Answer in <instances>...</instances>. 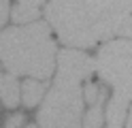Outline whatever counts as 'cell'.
<instances>
[{
	"label": "cell",
	"instance_id": "1",
	"mask_svg": "<svg viewBox=\"0 0 132 128\" xmlns=\"http://www.w3.org/2000/svg\"><path fill=\"white\" fill-rule=\"evenodd\" d=\"M96 71V58L77 49H62L57 54V77L38 111L40 128H81L83 92L79 83Z\"/></svg>",
	"mask_w": 132,
	"mask_h": 128
},
{
	"label": "cell",
	"instance_id": "2",
	"mask_svg": "<svg viewBox=\"0 0 132 128\" xmlns=\"http://www.w3.org/2000/svg\"><path fill=\"white\" fill-rule=\"evenodd\" d=\"M45 17L64 45L92 47L98 41L121 34L130 15L100 11L89 0H51Z\"/></svg>",
	"mask_w": 132,
	"mask_h": 128
},
{
	"label": "cell",
	"instance_id": "3",
	"mask_svg": "<svg viewBox=\"0 0 132 128\" xmlns=\"http://www.w3.org/2000/svg\"><path fill=\"white\" fill-rule=\"evenodd\" d=\"M0 60L13 75L49 79L55 66V43L49 21H32L0 34Z\"/></svg>",
	"mask_w": 132,
	"mask_h": 128
},
{
	"label": "cell",
	"instance_id": "4",
	"mask_svg": "<svg viewBox=\"0 0 132 128\" xmlns=\"http://www.w3.org/2000/svg\"><path fill=\"white\" fill-rule=\"evenodd\" d=\"M96 71L100 79L113 85L132 100V39L130 41H109L98 51Z\"/></svg>",
	"mask_w": 132,
	"mask_h": 128
},
{
	"label": "cell",
	"instance_id": "5",
	"mask_svg": "<svg viewBox=\"0 0 132 128\" xmlns=\"http://www.w3.org/2000/svg\"><path fill=\"white\" fill-rule=\"evenodd\" d=\"M45 0H15V6L11 9V17L15 24H32L40 13Z\"/></svg>",
	"mask_w": 132,
	"mask_h": 128
},
{
	"label": "cell",
	"instance_id": "6",
	"mask_svg": "<svg viewBox=\"0 0 132 128\" xmlns=\"http://www.w3.org/2000/svg\"><path fill=\"white\" fill-rule=\"evenodd\" d=\"M130 105V98L121 92H113V96L109 100V109H106V117H109V126L106 128H121L126 111Z\"/></svg>",
	"mask_w": 132,
	"mask_h": 128
},
{
	"label": "cell",
	"instance_id": "7",
	"mask_svg": "<svg viewBox=\"0 0 132 128\" xmlns=\"http://www.w3.org/2000/svg\"><path fill=\"white\" fill-rule=\"evenodd\" d=\"M0 100L9 109L19 105V85H17V79H15L13 73L2 75V79H0Z\"/></svg>",
	"mask_w": 132,
	"mask_h": 128
},
{
	"label": "cell",
	"instance_id": "8",
	"mask_svg": "<svg viewBox=\"0 0 132 128\" xmlns=\"http://www.w3.org/2000/svg\"><path fill=\"white\" fill-rule=\"evenodd\" d=\"M45 94V85L40 81H34V79H26V83L21 85V100L26 107H34L38 105V100L43 98Z\"/></svg>",
	"mask_w": 132,
	"mask_h": 128
},
{
	"label": "cell",
	"instance_id": "9",
	"mask_svg": "<svg viewBox=\"0 0 132 128\" xmlns=\"http://www.w3.org/2000/svg\"><path fill=\"white\" fill-rule=\"evenodd\" d=\"M104 96H106V90L100 88V98L87 111V115L83 119V128H100L102 126V100H104Z\"/></svg>",
	"mask_w": 132,
	"mask_h": 128
},
{
	"label": "cell",
	"instance_id": "10",
	"mask_svg": "<svg viewBox=\"0 0 132 128\" xmlns=\"http://www.w3.org/2000/svg\"><path fill=\"white\" fill-rule=\"evenodd\" d=\"M83 96H85V100L89 102V105H94V102L100 98V88H98L96 83H85V88H83Z\"/></svg>",
	"mask_w": 132,
	"mask_h": 128
},
{
	"label": "cell",
	"instance_id": "11",
	"mask_svg": "<svg viewBox=\"0 0 132 128\" xmlns=\"http://www.w3.org/2000/svg\"><path fill=\"white\" fill-rule=\"evenodd\" d=\"M6 17H9V4H6V0H0V28L6 21Z\"/></svg>",
	"mask_w": 132,
	"mask_h": 128
},
{
	"label": "cell",
	"instance_id": "12",
	"mask_svg": "<svg viewBox=\"0 0 132 128\" xmlns=\"http://www.w3.org/2000/svg\"><path fill=\"white\" fill-rule=\"evenodd\" d=\"M21 122H23V117H21V115L9 117V119H6V124H4V128H17V126H19Z\"/></svg>",
	"mask_w": 132,
	"mask_h": 128
},
{
	"label": "cell",
	"instance_id": "13",
	"mask_svg": "<svg viewBox=\"0 0 132 128\" xmlns=\"http://www.w3.org/2000/svg\"><path fill=\"white\" fill-rule=\"evenodd\" d=\"M121 36H128V39H132V15L128 17L126 26H123V28H121Z\"/></svg>",
	"mask_w": 132,
	"mask_h": 128
},
{
	"label": "cell",
	"instance_id": "14",
	"mask_svg": "<svg viewBox=\"0 0 132 128\" xmlns=\"http://www.w3.org/2000/svg\"><path fill=\"white\" fill-rule=\"evenodd\" d=\"M128 128H132V111H130V119H128Z\"/></svg>",
	"mask_w": 132,
	"mask_h": 128
},
{
	"label": "cell",
	"instance_id": "15",
	"mask_svg": "<svg viewBox=\"0 0 132 128\" xmlns=\"http://www.w3.org/2000/svg\"><path fill=\"white\" fill-rule=\"evenodd\" d=\"M28 128H36V126H32V124H30V126H28Z\"/></svg>",
	"mask_w": 132,
	"mask_h": 128
},
{
	"label": "cell",
	"instance_id": "16",
	"mask_svg": "<svg viewBox=\"0 0 132 128\" xmlns=\"http://www.w3.org/2000/svg\"><path fill=\"white\" fill-rule=\"evenodd\" d=\"M0 79H2V73H0Z\"/></svg>",
	"mask_w": 132,
	"mask_h": 128
}]
</instances>
